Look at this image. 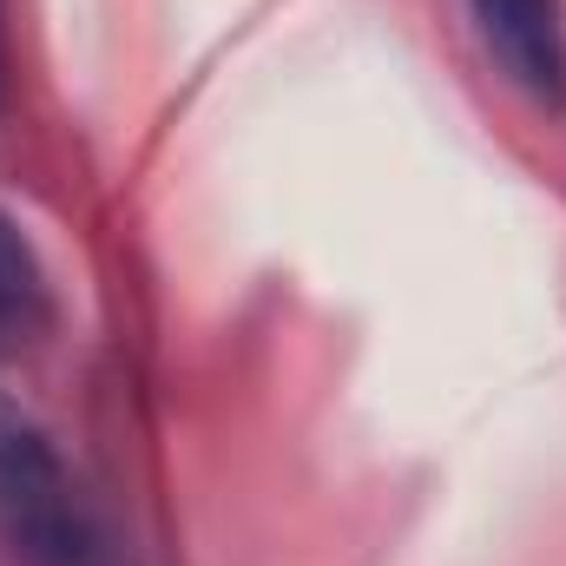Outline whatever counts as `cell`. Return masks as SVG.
I'll return each instance as SVG.
<instances>
[{
	"label": "cell",
	"mask_w": 566,
	"mask_h": 566,
	"mask_svg": "<svg viewBox=\"0 0 566 566\" xmlns=\"http://www.w3.org/2000/svg\"><path fill=\"white\" fill-rule=\"evenodd\" d=\"M481 40L494 46V60L534 93V99H560L566 93V13L560 0H474Z\"/></svg>",
	"instance_id": "cell-1"
},
{
	"label": "cell",
	"mask_w": 566,
	"mask_h": 566,
	"mask_svg": "<svg viewBox=\"0 0 566 566\" xmlns=\"http://www.w3.org/2000/svg\"><path fill=\"white\" fill-rule=\"evenodd\" d=\"M0 86H7V40H0Z\"/></svg>",
	"instance_id": "cell-3"
},
{
	"label": "cell",
	"mask_w": 566,
	"mask_h": 566,
	"mask_svg": "<svg viewBox=\"0 0 566 566\" xmlns=\"http://www.w3.org/2000/svg\"><path fill=\"white\" fill-rule=\"evenodd\" d=\"M40 303V264L27 251V238L13 231V218H0V323L27 316Z\"/></svg>",
	"instance_id": "cell-2"
}]
</instances>
